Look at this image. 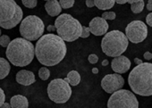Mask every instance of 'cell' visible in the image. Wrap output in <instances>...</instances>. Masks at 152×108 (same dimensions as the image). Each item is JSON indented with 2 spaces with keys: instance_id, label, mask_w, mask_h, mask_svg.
I'll return each mask as SVG.
<instances>
[{
  "instance_id": "1",
  "label": "cell",
  "mask_w": 152,
  "mask_h": 108,
  "mask_svg": "<svg viewBox=\"0 0 152 108\" xmlns=\"http://www.w3.org/2000/svg\"><path fill=\"white\" fill-rule=\"evenodd\" d=\"M34 47L38 61L45 66L58 64L64 60L67 53L64 40L53 33L42 35Z\"/></svg>"
},
{
  "instance_id": "2",
  "label": "cell",
  "mask_w": 152,
  "mask_h": 108,
  "mask_svg": "<svg viewBox=\"0 0 152 108\" xmlns=\"http://www.w3.org/2000/svg\"><path fill=\"white\" fill-rule=\"evenodd\" d=\"M128 83L133 93L141 96H152V63H141L129 74Z\"/></svg>"
},
{
  "instance_id": "3",
  "label": "cell",
  "mask_w": 152,
  "mask_h": 108,
  "mask_svg": "<svg viewBox=\"0 0 152 108\" xmlns=\"http://www.w3.org/2000/svg\"><path fill=\"white\" fill-rule=\"evenodd\" d=\"M8 61L18 67L29 65L35 56V47L30 40L16 38L10 41L6 51Z\"/></svg>"
},
{
  "instance_id": "4",
  "label": "cell",
  "mask_w": 152,
  "mask_h": 108,
  "mask_svg": "<svg viewBox=\"0 0 152 108\" xmlns=\"http://www.w3.org/2000/svg\"><path fill=\"white\" fill-rule=\"evenodd\" d=\"M57 35L66 42H72L81 37L83 25L69 14H62L55 21Z\"/></svg>"
},
{
  "instance_id": "5",
  "label": "cell",
  "mask_w": 152,
  "mask_h": 108,
  "mask_svg": "<svg viewBox=\"0 0 152 108\" xmlns=\"http://www.w3.org/2000/svg\"><path fill=\"white\" fill-rule=\"evenodd\" d=\"M129 40L125 34L115 30L107 32L101 41V48L105 55L115 57L124 54L128 47Z\"/></svg>"
},
{
  "instance_id": "6",
  "label": "cell",
  "mask_w": 152,
  "mask_h": 108,
  "mask_svg": "<svg viewBox=\"0 0 152 108\" xmlns=\"http://www.w3.org/2000/svg\"><path fill=\"white\" fill-rule=\"evenodd\" d=\"M23 17V12L15 0H0V27L13 29L21 23Z\"/></svg>"
},
{
  "instance_id": "7",
  "label": "cell",
  "mask_w": 152,
  "mask_h": 108,
  "mask_svg": "<svg viewBox=\"0 0 152 108\" xmlns=\"http://www.w3.org/2000/svg\"><path fill=\"white\" fill-rule=\"evenodd\" d=\"M19 31L22 38L30 41H34L43 35L45 25L39 17L36 15H29L21 21Z\"/></svg>"
},
{
  "instance_id": "8",
  "label": "cell",
  "mask_w": 152,
  "mask_h": 108,
  "mask_svg": "<svg viewBox=\"0 0 152 108\" xmlns=\"http://www.w3.org/2000/svg\"><path fill=\"white\" fill-rule=\"evenodd\" d=\"M71 85L64 79H55L48 86V96L51 101L56 104L66 103L72 96Z\"/></svg>"
},
{
  "instance_id": "9",
  "label": "cell",
  "mask_w": 152,
  "mask_h": 108,
  "mask_svg": "<svg viewBox=\"0 0 152 108\" xmlns=\"http://www.w3.org/2000/svg\"><path fill=\"white\" fill-rule=\"evenodd\" d=\"M108 108H138L139 102L135 95L126 89H118L112 93L107 101Z\"/></svg>"
},
{
  "instance_id": "10",
  "label": "cell",
  "mask_w": 152,
  "mask_h": 108,
  "mask_svg": "<svg viewBox=\"0 0 152 108\" xmlns=\"http://www.w3.org/2000/svg\"><path fill=\"white\" fill-rule=\"evenodd\" d=\"M125 36L132 43H140L148 36V27L141 21H132L125 28Z\"/></svg>"
},
{
  "instance_id": "11",
  "label": "cell",
  "mask_w": 152,
  "mask_h": 108,
  "mask_svg": "<svg viewBox=\"0 0 152 108\" xmlns=\"http://www.w3.org/2000/svg\"><path fill=\"white\" fill-rule=\"evenodd\" d=\"M124 85V80L119 73L106 75L101 80V88L108 94L122 88Z\"/></svg>"
},
{
  "instance_id": "12",
  "label": "cell",
  "mask_w": 152,
  "mask_h": 108,
  "mask_svg": "<svg viewBox=\"0 0 152 108\" xmlns=\"http://www.w3.org/2000/svg\"><path fill=\"white\" fill-rule=\"evenodd\" d=\"M90 31L95 36H102L105 35L108 31V23L107 20L102 17H95L93 18L89 24Z\"/></svg>"
},
{
  "instance_id": "13",
  "label": "cell",
  "mask_w": 152,
  "mask_h": 108,
  "mask_svg": "<svg viewBox=\"0 0 152 108\" xmlns=\"http://www.w3.org/2000/svg\"><path fill=\"white\" fill-rule=\"evenodd\" d=\"M112 70L119 74L125 73L131 68V61L124 55H118L114 57L111 63Z\"/></svg>"
},
{
  "instance_id": "14",
  "label": "cell",
  "mask_w": 152,
  "mask_h": 108,
  "mask_svg": "<svg viewBox=\"0 0 152 108\" xmlns=\"http://www.w3.org/2000/svg\"><path fill=\"white\" fill-rule=\"evenodd\" d=\"M36 81L35 75L28 70H21L16 74V82L23 86H30Z\"/></svg>"
},
{
  "instance_id": "15",
  "label": "cell",
  "mask_w": 152,
  "mask_h": 108,
  "mask_svg": "<svg viewBox=\"0 0 152 108\" xmlns=\"http://www.w3.org/2000/svg\"><path fill=\"white\" fill-rule=\"evenodd\" d=\"M45 9L51 17L58 16L62 12V7L57 0H48L45 4Z\"/></svg>"
},
{
  "instance_id": "16",
  "label": "cell",
  "mask_w": 152,
  "mask_h": 108,
  "mask_svg": "<svg viewBox=\"0 0 152 108\" xmlns=\"http://www.w3.org/2000/svg\"><path fill=\"white\" fill-rule=\"evenodd\" d=\"M10 105L13 108H28L29 101L26 96L23 95H15L10 100Z\"/></svg>"
},
{
  "instance_id": "17",
  "label": "cell",
  "mask_w": 152,
  "mask_h": 108,
  "mask_svg": "<svg viewBox=\"0 0 152 108\" xmlns=\"http://www.w3.org/2000/svg\"><path fill=\"white\" fill-rule=\"evenodd\" d=\"M11 71V66L9 62L5 59L0 57V80H3L6 77L8 76Z\"/></svg>"
},
{
  "instance_id": "18",
  "label": "cell",
  "mask_w": 152,
  "mask_h": 108,
  "mask_svg": "<svg viewBox=\"0 0 152 108\" xmlns=\"http://www.w3.org/2000/svg\"><path fill=\"white\" fill-rule=\"evenodd\" d=\"M95 7L99 10H108L114 7L115 4V0H94Z\"/></svg>"
},
{
  "instance_id": "19",
  "label": "cell",
  "mask_w": 152,
  "mask_h": 108,
  "mask_svg": "<svg viewBox=\"0 0 152 108\" xmlns=\"http://www.w3.org/2000/svg\"><path fill=\"white\" fill-rule=\"evenodd\" d=\"M67 78L69 80L68 83L71 86H77L81 82V75L77 71H71L67 74Z\"/></svg>"
},
{
  "instance_id": "20",
  "label": "cell",
  "mask_w": 152,
  "mask_h": 108,
  "mask_svg": "<svg viewBox=\"0 0 152 108\" xmlns=\"http://www.w3.org/2000/svg\"><path fill=\"white\" fill-rule=\"evenodd\" d=\"M143 8H144V1H140V2L131 4V10L134 14H139V13L142 12Z\"/></svg>"
},
{
  "instance_id": "21",
  "label": "cell",
  "mask_w": 152,
  "mask_h": 108,
  "mask_svg": "<svg viewBox=\"0 0 152 108\" xmlns=\"http://www.w3.org/2000/svg\"><path fill=\"white\" fill-rule=\"evenodd\" d=\"M39 77L42 80H47L50 77V71L47 67H42L39 70Z\"/></svg>"
},
{
  "instance_id": "22",
  "label": "cell",
  "mask_w": 152,
  "mask_h": 108,
  "mask_svg": "<svg viewBox=\"0 0 152 108\" xmlns=\"http://www.w3.org/2000/svg\"><path fill=\"white\" fill-rule=\"evenodd\" d=\"M59 4L62 8L68 9L73 7L74 5V0H59Z\"/></svg>"
},
{
  "instance_id": "23",
  "label": "cell",
  "mask_w": 152,
  "mask_h": 108,
  "mask_svg": "<svg viewBox=\"0 0 152 108\" xmlns=\"http://www.w3.org/2000/svg\"><path fill=\"white\" fill-rule=\"evenodd\" d=\"M22 3H23V5L25 7L31 8V9L36 7L37 5H38V1H37V0H22Z\"/></svg>"
},
{
  "instance_id": "24",
  "label": "cell",
  "mask_w": 152,
  "mask_h": 108,
  "mask_svg": "<svg viewBox=\"0 0 152 108\" xmlns=\"http://www.w3.org/2000/svg\"><path fill=\"white\" fill-rule=\"evenodd\" d=\"M11 39L7 35H1L0 36V46L3 47H7L10 43Z\"/></svg>"
},
{
  "instance_id": "25",
  "label": "cell",
  "mask_w": 152,
  "mask_h": 108,
  "mask_svg": "<svg viewBox=\"0 0 152 108\" xmlns=\"http://www.w3.org/2000/svg\"><path fill=\"white\" fill-rule=\"evenodd\" d=\"M115 17L116 15L114 12H105L102 14V18L105 20H115Z\"/></svg>"
},
{
  "instance_id": "26",
  "label": "cell",
  "mask_w": 152,
  "mask_h": 108,
  "mask_svg": "<svg viewBox=\"0 0 152 108\" xmlns=\"http://www.w3.org/2000/svg\"><path fill=\"white\" fill-rule=\"evenodd\" d=\"M90 34H91L90 28H89V27H86V26H83L82 34H81V37H80V38H83V39H87V38H89Z\"/></svg>"
},
{
  "instance_id": "27",
  "label": "cell",
  "mask_w": 152,
  "mask_h": 108,
  "mask_svg": "<svg viewBox=\"0 0 152 108\" xmlns=\"http://www.w3.org/2000/svg\"><path fill=\"white\" fill-rule=\"evenodd\" d=\"M88 60H89V62H90L91 63L94 64V63H98V61H99V57H98V55H97L91 54V55H89Z\"/></svg>"
},
{
  "instance_id": "28",
  "label": "cell",
  "mask_w": 152,
  "mask_h": 108,
  "mask_svg": "<svg viewBox=\"0 0 152 108\" xmlns=\"http://www.w3.org/2000/svg\"><path fill=\"white\" fill-rule=\"evenodd\" d=\"M6 101V95L4 90L0 88V107L2 106V104H4V102Z\"/></svg>"
},
{
  "instance_id": "29",
  "label": "cell",
  "mask_w": 152,
  "mask_h": 108,
  "mask_svg": "<svg viewBox=\"0 0 152 108\" xmlns=\"http://www.w3.org/2000/svg\"><path fill=\"white\" fill-rule=\"evenodd\" d=\"M146 23L148 26L152 27V13L148 14L146 17Z\"/></svg>"
},
{
  "instance_id": "30",
  "label": "cell",
  "mask_w": 152,
  "mask_h": 108,
  "mask_svg": "<svg viewBox=\"0 0 152 108\" xmlns=\"http://www.w3.org/2000/svg\"><path fill=\"white\" fill-rule=\"evenodd\" d=\"M143 57H144V59L147 60V61L151 60V59H152V54H151L150 52H146V53H144Z\"/></svg>"
},
{
  "instance_id": "31",
  "label": "cell",
  "mask_w": 152,
  "mask_h": 108,
  "mask_svg": "<svg viewBox=\"0 0 152 108\" xmlns=\"http://www.w3.org/2000/svg\"><path fill=\"white\" fill-rule=\"evenodd\" d=\"M86 6H87V7H90V8H91V7H95V3H94V0H86Z\"/></svg>"
},
{
  "instance_id": "32",
  "label": "cell",
  "mask_w": 152,
  "mask_h": 108,
  "mask_svg": "<svg viewBox=\"0 0 152 108\" xmlns=\"http://www.w3.org/2000/svg\"><path fill=\"white\" fill-rule=\"evenodd\" d=\"M147 10L148 11H152V0H148L147 4Z\"/></svg>"
},
{
  "instance_id": "33",
  "label": "cell",
  "mask_w": 152,
  "mask_h": 108,
  "mask_svg": "<svg viewBox=\"0 0 152 108\" xmlns=\"http://www.w3.org/2000/svg\"><path fill=\"white\" fill-rule=\"evenodd\" d=\"M47 30L50 32V31H56V27H55V25H48V28H47Z\"/></svg>"
},
{
  "instance_id": "34",
  "label": "cell",
  "mask_w": 152,
  "mask_h": 108,
  "mask_svg": "<svg viewBox=\"0 0 152 108\" xmlns=\"http://www.w3.org/2000/svg\"><path fill=\"white\" fill-rule=\"evenodd\" d=\"M115 2L119 5H124L128 2V0H115Z\"/></svg>"
},
{
  "instance_id": "35",
  "label": "cell",
  "mask_w": 152,
  "mask_h": 108,
  "mask_svg": "<svg viewBox=\"0 0 152 108\" xmlns=\"http://www.w3.org/2000/svg\"><path fill=\"white\" fill-rule=\"evenodd\" d=\"M134 63L138 65V64H140L141 63H142V60L141 59H140V58H134Z\"/></svg>"
},
{
  "instance_id": "36",
  "label": "cell",
  "mask_w": 152,
  "mask_h": 108,
  "mask_svg": "<svg viewBox=\"0 0 152 108\" xmlns=\"http://www.w3.org/2000/svg\"><path fill=\"white\" fill-rule=\"evenodd\" d=\"M140 1H144V0H128L129 4H133V3H137V2H140Z\"/></svg>"
},
{
  "instance_id": "37",
  "label": "cell",
  "mask_w": 152,
  "mask_h": 108,
  "mask_svg": "<svg viewBox=\"0 0 152 108\" xmlns=\"http://www.w3.org/2000/svg\"><path fill=\"white\" fill-rule=\"evenodd\" d=\"M1 107H2V108H9V107H11V105H10V104H8V103L4 102V104H2Z\"/></svg>"
},
{
  "instance_id": "38",
  "label": "cell",
  "mask_w": 152,
  "mask_h": 108,
  "mask_svg": "<svg viewBox=\"0 0 152 108\" xmlns=\"http://www.w3.org/2000/svg\"><path fill=\"white\" fill-rule=\"evenodd\" d=\"M108 63H109L108 60L105 59V60H103V62H102V66H107V65H108Z\"/></svg>"
},
{
  "instance_id": "39",
  "label": "cell",
  "mask_w": 152,
  "mask_h": 108,
  "mask_svg": "<svg viewBox=\"0 0 152 108\" xmlns=\"http://www.w3.org/2000/svg\"><path fill=\"white\" fill-rule=\"evenodd\" d=\"M92 73L98 74V73H99V69H98V68H92Z\"/></svg>"
},
{
  "instance_id": "40",
  "label": "cell",
  "mask_w": 152,
  "mask_h": 108,
  "mask_svg": "<svg viewBox=\"0 0 152 108\" xmlns=\"http://www.w3.org/2000/svg\"><path fill=\"white\" fill-rule=\"evenodd\" d=\"M64 80H65L66 82H68V81H69V80H68V78H67V77H66V78H64Z\"/></svg>"
},
{
  "instance_id": "41",
  "label": "cell",
  "mask_w": 152,
  "mask_h": 108,
  "mask_svg": "<svg viewBox=\"0 0 152 108\" xmlns=\"http://www.w3.org/2000/svg\"><path fill=\"white\" fill-rule=\"evenodd\" d=\"M1 33H2V31H1V30H0V36H1Z\"/></svg>"
},
{
  "instance_id": "42",
  "label": "cell",
  "mask_w": 152,
  "mask_h": 108,
  "mask_svg": "<svg viewBox=\"0 0 152 108\" xmlns=\"http://www.w3.org/2000/svg\"><path fill=\"white\" fill-rule=\"evenodd\" d=\"M46 1H48V0H46Z\"/></svg>"
}]
</instances>
